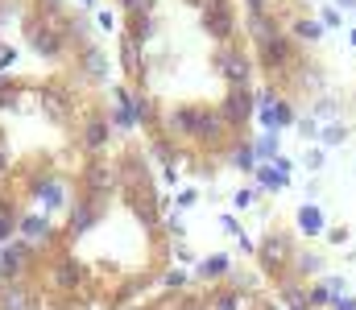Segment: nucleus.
Wrapping results in <instances>:
<instances>
[{"label": "nucleus", "mask_w": 356, "mask_h": 310, "mask_svg": "<svg viewBox=\"0 0 356 310\" xmlns=\"http://www.w3.org/2000/svg\"><path fill=\"white\" fill-rule=\"evenodd\" d=\"M175 265V227L145 145L112 141L88 157L58 219L29 236L8 269L13 310H129Z\"/></svg>", "instance_id": "1"}, {"label": "nucleus", "mask_w": 356, "mask_h": 310, "mask_svg": "<svg viewBox=\"0 0 356 310\" xmlns=\"http://www.w3.org/2000/svg\"><path fill=\"white\" fill-rule=\"evenodd\" d=\"M112 145L104 62L67 0H13L0 29V199L21 219Z\"/></svg>", "instance_id": "2"}, {"label": "nucleus", "mask_w": 356, "mask_h": 310, "mask_svg": "<svg viewBox=\"0 0 356 310\" xmlns=\"http://www.w3.org/2000/svg\"><path fill=\"white\" fill-rule=\"evenodd\" d=\"M129 310H277V298L269 294L261 273H249L220 257L195 277H166Z\"/></svg>", "instance_id": "3"}, {"label": "nucleus", "mask_w": 356, "mask_h": 310, "mask_svg": "<svg viewBox=\"0 0 356 310\" xmlns=\"http://www.w3.org/2000/svg\"><path fill=\"white\" fill-rule=\"evenodd\" d=\"M21 223H25V219L0 199V310H13V298H8V269H13V257H17V248H21V244H13L17 232H21Z\"/></svg>", "instance_id": "4"}, {"label": "nucleus", "mask_w": 356, "mask_h": 310, "mask_svg": "<svg viewBox=\"0 0 356 310\" xmlns=\"http://www.w3.org/2000/svg\"><path fill=\"white\" fill-rule=\"evenodd\" d=\"M294 219H298V223H294V232H298L302 240H315V236L323 232V223H327V219H323V211H319L315 203H302Z\"/></svg>", "instance_id": "5"}, {"label": "nucleus", "mask_w": 356, "mask_h": 310, "mask_svg": "<svg viewBox=\"0 0 356 310\" xmlns=\"http://www.w3.org/2000/svg\"><path fill=\"white\" fill-rule=\"evenodd\" d=\"M257 182L269 187V191H286L290 174H286V170H277V166H273V170H269V166H257Z\"/></svg>", "instance_id": "6"}, {"label": "nucleus", "mask_w": 356, "mask_h": 310, "mask_svg": "<svg viewBox=\"0 0 356 310\" xmlns=\"http://www.w3.org/2000/svg\"><path fill=\"white\" fill-rule=\"evenodd\" d=\"M348 132H353L348 124L332 120V124H323V128H319V141H323V145H344V141H348Z\"/></svg>", "instance_id": "7"}, {"label": "nucleus", "mask_w": 356, "mask_h": 310, "mask_svg": "<svg viewBox=\"0 0 356 310\" xmlns=\"http://www.w3.org/2000/svg\"><path fill=\"white\" fill-rule=\"evenodd\" d=\"M323 162H327V153H323V149H319V145H315V149H307V153H302V166H307V170H311V174H319V170H323Z\"/></svg>", "instance_id": "8"}, {"label": "nucleus", "mask_w": 356, "mask_h": 310, "mask_svg": "<svg viewBox=\"0 0 356 310\" xmlns=\"http://www.w3.org/2000/svg\"><path fill=\"white\" fill-rule=\"evenodd\" d=\"M319 128H323V124H319L315 116H302V120H298V132H302L307 141H319Z\"/></svg>", "instance_id": "9"}, {"label": "nucleus", "mask_w": 356, "mask_h": 310, "mask_svg": "<svg viewBox=\"0 0 356 310\" xmlns=\"http://www.w3.org/2000/svg\"><path fill=\"white\" fill-rule=\"evenodd\" d=\"M340 25H344V17H340L336 8H327V12H323V29H340Z\"/></svg>", "instance_id": "10"}, {"label": "nucleus", "mask_w": 356, "mask_h": 310, "mask_svg": "<svg viewBox=\"0 0 356 310\" xmlns=\"http://www.w3.org/2000/svg\"><path fill=\"white\" fill-rule=\"evenodd\" d=\"M8 8H13V0H0V29H4V21H8Z\"/></svg>", "instance_id": "11"}, {"label": "nucleus", "mask_w": 356, "mask_h": 310, "mask_svg": "<svg viewBox=\"0 0 356 310\" xmlns=\"http://www.w3.org/2000/svg\"><path fill=\"white\" fill-rule=\"evenodd\" d=\"M340 4H344V8H356V0H340Z\"/></svg>", "instance_id": "12"}]
</instances>
